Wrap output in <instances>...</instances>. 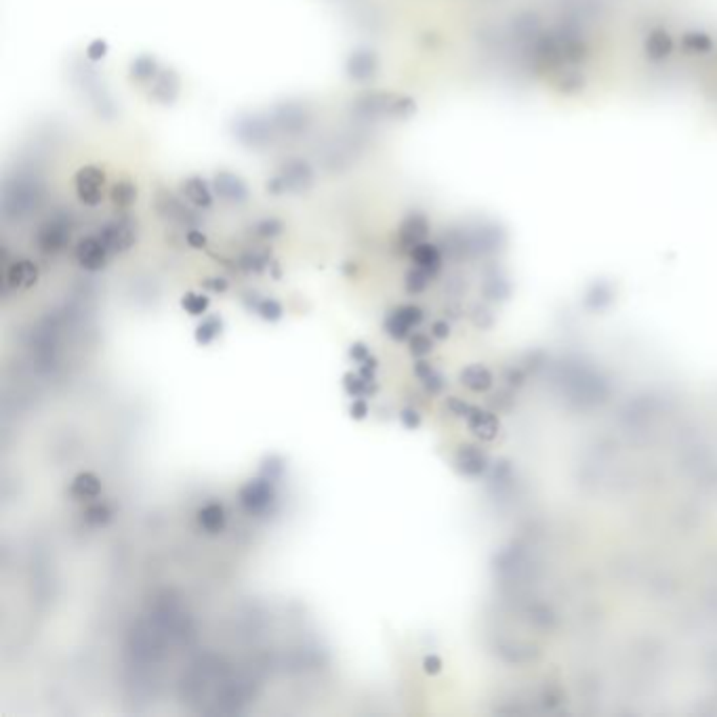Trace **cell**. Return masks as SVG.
<instances>
[{
	"mask_svg": "<svg viewBox=\"0 0 717 717\" xmlns=\"http://www.w3.org/2000/svg\"><path fill=\"white\" fill-rule=\"evenodd\" d=\"M240 505L242 509L255 518H263L274 514L276 503H278V492H276V482H272L270 478H255L246 482L240 488Z\"/></svg>",
	"mask_w": 717,
	"mask_h": 717,
	"instance_id": "6da1fadb",
	"label": "cell"
},
{
	"mask_svg": "<svg viewBox=\"0 0 717 717\" xmlns=\"http://www.w3.org/2000/svg\"><path fill=\"white\" fill-rule=\"evenodd\" d=\"M421 322H423V310L416 305H402L387 316L385 330L394 341H404L410 336V330Z\"/></svg>",
	"mask_w": 717,
	"mask_h": 717,
	"instance_id": "7a4b0ae2",
	"label": "cell"
},
{
	"mask_svg": "<svg viewBox=\"0 0 717 717\" xmlns=\"http://www.w3.org/2000/svg\"><path fill=\"white\" fill-rule=\"evenodd\" d=\"M76 259L84 270L97 272L108 263V246L101 242V238H87L78 244Z\"/></svg>",
	"mask_w": 717,
	"mask_h": 717,
	"instance_id": "3957f363",
	"label": "cell"
},
{
	"mask_svg": "<svg viewBox=\"0 0 717 717\" xmlns=\"http://www.w3.org/2000/svg\"><path fill=\"white\" fill-rule=\"evenodd\" d=\"M198 526L206 532V534H221L225 530L228 524V516L221 503H206L204 507L198 509Z\"/></svg>",
	"mask_w": 717,
	"mask_h": 717,
	"instance_id": "277c9868",
	"label": "cell"
},
{
	"mask_svg": "<svg viewBox=\"0 0 717 717\" xmlns=\"http://www.w3.org/2000/svg\"><path fill=\"white\" fill-rule=\"evenodd\" d=\"M70 494L74 501H93L101 494V480L91 472H82L74 478Z\"/></svg>",
	"mask_w": 717,
	"mask_h": 717,
	"instance_id": "5b68a950",
	"label": "cell"
},
{
	"mask_svg": "<svg viewBox=\"0 0 717 717\" xmlns=\"http://www.w3.org/2000/svg\"><path fill=\"white\" fill-rule=\"evenodd\" d=\"M7 280L15 288H30L38 280V270L32 261H17L9 267Z\"/></svg>",
	"mask_w": 717,
	"mask_h": 717,
	"instance_id": "8992f818",
	"label": "cell"
},
{
	"mask_svg": "<svg viewBox=\"0 0 717 717\" xmlns=\"http://www.w3.org/2000/svg\"><path fill=\"white\" fill-rule=\"evenodd\" d=\"M414 374H416V378H418L421 383H423V387H425L430 394H440V392L444 390V385H446L444 376H442L436 368H432L430 362L421 360V358H418V362L414 364Z\"/></svg>",
	"mask_w": 717,
	"mask_h": 717,
	"instance_id": "52a82bcc",
	"label": "cell"
},
{
	"mask_svg": "<svg viewBox=\"0 0 717 717\" xmlns=\"http://www.w3.org/2000/svg\"><path fill=\"white\" fill-rule=\"evenodd\" d=\"M343 387L352 398H370L376 394V383L366 381L360 372H345L343 376Z\"/></svg>",
	"mask_w": 717,
	"mask_h": 717,
	"instance_id": "ba28073f",
	"label": "cell"
},
{
	"mask_svg": "<svg viewBox=\"0 0 717 717\" xmlns=\"http://www.w3.org/2000/svg\"><path fill=\"white\" fill-rule=\"evenodd\" d=\"M221 332H223V320L219 316H208L196 328V343L198 345H210Z\"/></svg>",
	"mask_w": 717,
	"mask_h": 717,
	"instance_id": "9c48e42d",
	"label": "cell"
},
{
	"mask_svg": "<svg viewBox=\"0 0 717 717\" xmlns=\"http://www.w3.org/2000/svg\"><path fill=\"white\" fill-rule=\"evenodd\" d=\"M112 520V509L105 503H91L87 512H84V522L89 526H105Z\"/></svg>",
	"mask_w": 717,
	"mask_h": 717,
	"instance_id": "30bf717a",
	"label": "cell"
},
{
	"mask_svg": "<svg viewBox=\"0 0 717 717\" xmlns=\"http://www.w3.org/2000/svg\"><path fill=\"white\" fill-rule=\"evenodd\" d=\"M208 303H210L208 297H204V294H198V292H185L183 299H181V307L190 316H194V318L202 316L208 310Z\"/></svg>",
	"mask_w": 717,
	"mask_h": 717,
	"instance_id": "8fae6325",
	"label": "cell"
},
{
	"mask_svg": "<svg viewBox=\"0 0 717 717\" xmlns=\"http://www.w3.org/2000/svg\"><path fill=\"white\" fill-rule=\"evenodd\" d=\"M430 278H432V274H430L427 270H423V267L416 265L414 270H410V272L406 274V290L412 292V294L423 292L425 286L430 284Z\"/></svg>",
	"mask_w": 717,
	"mask_h": 717,
	"instance_id": "7c38bea8",
	"label": "cell"
},
{
	"mask_svg": "<svg viewBox=\"0 0 717 717\" xmlns=\"http://www.w3.org/2000/svg\"><path fill=\"white\" fill-rule=\"evenodd\" d=\"M408 350H410V354H412L414 358H425L427 354H432L434 341L430 339L427 334L416 332V334H412L410 339H408Z\"/></svg>",
	"mask_w": 717,
	"mask_h": 717,
	"instance_id": "4fadbf2b",
	"label": "cell"
},
{
	"mask_svg": "<svg viewBox=\"0 0 717 717\" xmlns=\"http://www.w3.org/2000/svg\"><path fill=\"white\" fill-rule=\"evenodd\" d=\"M255 310H257V314H259L265 322H278V320L282 318V314H284L282 305H280L276 299H263V301L257 303Z\"/></svg>",
	"mask_w": 717,
	"mask_h": 717,
	"instance_id": "5bb4252c",
	"label": "cell"
},
{
	"mask_svg": "<svg viewBox=\"0 0 717 717\" xmlns=\"http://www.w3.org/2000/svg\"><path fill=\"white\" fill-rule=\"evenodd\" d=\"M282 474H284V465H282V461L278 456L265 458L263 467H261V476L263 478H270L272 482H276L278 478H282Z\"/></svg>",
	"mask_w": 717,
	"mask_h": 717,
	"instance_id": "9a60e30c",
	"label": "cell"
},
{
	"mask_svg": "<svg viewBox=\"0 0 717 717\" xmlns=\"http://www.w3.org/2000/svg\"><path fill=\"white\" fill-rule=\"evenodd\" d=\"M400 418H402L404 427H408V430H416L421 425V414L416 410H412V408H404L400 412Z\"/></svg>",
	"mask_w": 717,
	"mask_h": 717,
	"instance_id": "2e32d148",
	"label": "cell"
},
{
	"mask_svg": "<svg viewBox=\"0 0 717 717\" xmlns=\"http://www.w3.org/2000/svg\"><path fill=\"white\" fill-rule=\"evenodd\" d=\"M350 414H352V418H356V421L366 418V414H368V402H366V398L354 400L352 406H350Z\"/></svg>",
	"mask_w": 717,
	"mask_h": 717,
	"instance_id": "e0dca14e",
	"label": "cell"
},
{
	"mask_svg": "<svg viewBox=\"0 0 717 717\" xmlns=\"http://www.w3.org/2000/svg\"><path fill=\"white\" fill-rule=\"evenodd\" d=\"M368 356H370V352H368V347H366L364 343H354V345L350 347V358H352L354 362H358V364H362Z\"/></svg>",
	"mask_w": 717,
	"mask_h": 717,
	"instance_id": "ac0fdd59",
	"label": "cell"
},
{
	"mask_svg": "<svg viewBox=\"0 0 717 717\" xmlns=\"http://www.w3.org/2000/svg\"><path fill=\"white\" fill-rule=\"evenodd\" d=\"M423 669H425V673H430V676H436V673H440V669H442V660L438 656L430 654L423 658Z\"/></svg>",
	"mask_w": 717,
	"mask_h": 717,
	"instance_id": "d6986e66",
	"label": "cell"
},
{
	"mask_svg": "<svg viewBox=\"0 0 717 717\" xmlns=\"http://www.w3.org/2000/svg\"><path fill=\"white\" fill-rule=\"evenodd\" d=\"M204 288L215 290V292H223L228 288V282L223 278H208V280H204Z\"/></svg>",
	"mask_w": 717,
	"mask_h": 717,
	"instance_id": "ffe728a7",
	"label": "cell"
},
{
	"mask_svg": "<svg viewBox=\"0 0 717 717\" xmlns=\"http://www.w3.org/2000/svg\"><path fill=\"white\" fill-rule=\"evenodd\" d=\"M432 332H434V336H436V339H446V336L450 334V326L446 324V322H434L432 324Z\"/></svg>",
	"mask_w": 717,
	"mask_h": 717,
	"instance_id": "44dd1931",
	"label": "cell"
}]
</instances>
